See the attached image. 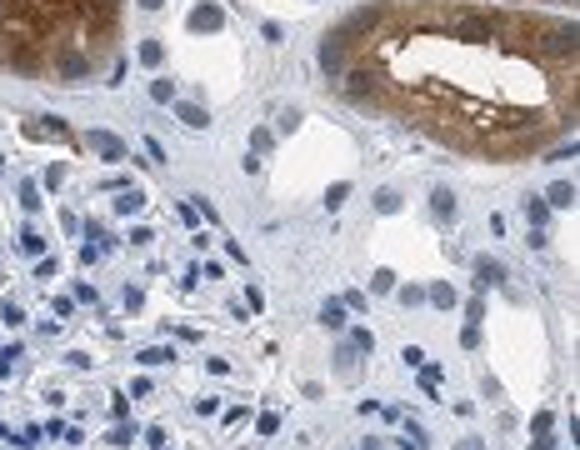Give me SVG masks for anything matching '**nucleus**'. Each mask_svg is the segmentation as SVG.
I'll list each match as a JSON object with an SVG mask.
<instances>
[{"label": "nucleus", "mask_w": 580, "mask_h": 450, "mask_svg": "<svg viewBox=\"0 0 580 450\" xmlns=\"http://www.w3.org/2000/svg\"><path fill=\"white\" fill-rule=\"evenodd\" d=\"M350 345H355V350H365V355H371V350H375V336H371V330H365V325H360V330H355V340H350Z\"/></svg>", "instance_id": "obj_29"}, {"label": "nucleus", "mask_w": 580, "mask_h": 450, "mask_svg": "<svg viewBox=\"0 0 580 450\" xmlns=\"http://www.w3.org/2000/svg\"><path fill=\"white\" fill-rule=\"evenodd\" d=\"M461 345H466V350L480 345V325H466V330H461Z\"/></svg>", "instance_id": "obj_32"}, {"label": "nucleus", "mask_w": 580, "mask_h": 450, "mask_svg": "<svg viewBox=\"0 0 580 450\" xmlns=\"http://www.w3.org/2000/svg\"><path fill=\"white\" fill-rule=\"evenodd\" d=\"M545 216H551V205H545L540 195H530V200H526V220H530V225H545Z\"/></svg>", "instance_id": "obj_15"}, {"label": "nucleus", "mask_w": 580, "mask_h": 450, "mask_svg": "<svg viewBox=\"0 0 580 450\" xmlns=\"http://www.w3.org/2000/svg\"><path fill=\"white\" fill-rule=\"evenodd\" d=\"M105 440H110V445H115V450H131V445H135V440H140V430H135V426H115V430H110V435H105Z\"/></svg>", "instance_id": "obj_12"}, {"label": "nucleus", "mask_w": 580, "mask_h": 450, "mask_svg": "<svg viewBox=\"0 0 580 450\" xmlns=\"http://www.w3.org/2000/svg\"><path fill=\"white\" fill-rule=\"evenodd\" d=\"M135 60H140L145 70H161V60H165V45H161L156 36H150V40H140V45H135Z\"/></svg>", "instance_id": "obj_6"}, {"label": "nucleus", "mask_w": 580, "mask_h": 450, "mask_svg": "<svg viewBox=\"0 0 580 450\" xmlns=\"http://www.w3.org/2000/svg\"><path fill=\"white\" fill-rule=\"evenodd\" d=\"M401 360H406L410 370H420V366H425V350H420V345H406V350H401Z\"/></svg>", "instance_id": "obj_27"}, {"label": "nucleus", "mask_w": 580, "mask_h": 450, "mask_svg": "<svg viewBox=\"0 0 580 450\" xmlns=\"http://www.w3.org/2000/svg\"><path fill=\"white\" fill-rule=\"evenodd\" d=\"M545 205H556V210H570V205H575V186H570V180H556V186L545 190Z\"/></svg>", "instance_id": "obj_9"}, {"label": "nucleus", "mask_w": 580, "mask_h": 450, "mask_svg": "<svg viewBox=\"0 0 580 450\" xmlns=\"http://www.w3.org/2000/svg\"><path fill=\"white\" fill-rule=\"evenodd\" d=\"M180 120H186L191 130H205V126H210V115H205L200 105H180Z\"/></svg>", "instance_id": "obj_14"}, {"label": "nucleus", "mask_w": 580, "mask_h": 450, "mask_svg": "<svg viewBox=\"0 0 580 450\" xmlns=\"http://www.w3.org/2000/svg\"><path fill=\"white\" fill-rule=\"evenodd\" d=\"M165 6V0H140V10H161Z\"/></svg>", "instance_id": "obj_39"}, {"label": "nucleus", "mask_w": 580, "mask_h": 450, "mask_svg": "<svg viewBox=\"0 0 580 450\" xmlns=\"http://www.w3.org/2000/svg\"><path fill=\"white\" fill-rule=\"evenodd\" d=\"M320 80L360 115L480 165H521L575 135L580 25L496 0H360L315 45Z\"/></svg>", "instance_id": "obj_1"}, {"label": "nucleus", "mask_w": 580, "mask_h": 450, "mask_svg": "<svg viewBox=\"0 0 580 450\" xmlns=\"http://www.w3.org/2000/svg\"><path fill=\"white\" fill-rule=\"evenodd\" d=\"M170 360H175L170 345H150V350H140V366H170Z\"/></svg>", "instance_id": "obj_13"}, {"label": "nucleus", "mask_w": 580, "mask_h": 450, "mask_svg": "<svg viewBox=\"0 0 580 450\" xmlns=\"http://www.w3.org/2000/svg\"><path fill=\"white\" fill-rule=\"evenodd\" d=\"M551 426H556V415H551V410H535V420H530V435H551Z\"/></svg>", "instance_id": "obj_22"}, {"label": "nucleus", "mask_w": 580, "mask_h": 450, "mask_svg": "<svg viewBox=\"0 0 580 450\" xmlns=\"http://www.w3.org/2000/svg\"><path fill=\"white\" fill-rule=\"evenodd\" d=\"M341 306H345V310H365V295H360V290H350V295L341 300Z\"/></svg>", "instance_id": "obj_37"}, {"label": "nucleus", "mask_w": 580, "mask_h": 450, "mask_svg": "<svg viewBox=\"0 0 580 450\" xmlns=\"http://www.w3.org/2000/svg\"><path fill=\"white\" fill-rule=\"evenodd\" d=\"M251 150H255V156H260V150H270V130H255V135H251Z\"/></svg>", "instance_id": "obj_35"}, {"label": "nucleus", "mask_w": 580, "mask_h": 450, "mask_svg": "<svg viewBox=\"0 0 580 450\" xmlns=\"http://www.w3.org/2000/svg\"><path fill=\"white\" fill-rule=\"evenodd\" d=\"M221 25H225V10L216 6V0H200V6L191 10V20H186V30H191V36H216Z\"/></svg>", "instance_id": "obj_3"}, {"label": "nucleus", "mask_w": 580, "mask_h": 450, "mask_svg": "<svg viewBox=\"0 0 580 450\" xmlns=\"http://www.w3.org/2000/svg\"><path fill=\"white\" fill-rule=\"evenodd\" d=\"M20 205H25V210H40L45 200H40V190H36V186H20Z\"/></svg>", "instance_id": "obj_25"}, {"label": "nucleus", "mask_w": 580, "mask_h": 450, "mask_svg": "<svg viewBox=\"0 0 580 450\" xmlns=\"http://www.w3.org/2000/svg\"><path fill=\"white\" fill-rule=\"evenodd\" d=\"M20 255H36V260H40V255H45V240H40L36 230H25V235H20Z\"/></svg>", "instance_id": "obj_16"}, {"label": "nucleus", "mask_w": 580, "mask_h": 450, "mask_svg": "<svg viewBox=\"0 0 580 450\" xmlns=\"http://www.w3.org/2000/svg\"><path fill=\"white\" fill-rule=\"evenodd\" d=\"M126 45V0H0V70L75 90L105 80Z\"/></svg>", "instance_id": "obj_2"}, {"label": "nucleus", "mask_w": 580, "mask_h": 450, "mask_svg": "<svg viewBox=\"0 0 580 450\" xmlns=\"http://www.w3.org/2000/svg\"><path fill=\"white\" fill-rule=\"evenodd\" d=\"M395 295H401V306H406V310L425 306V290H420V285H401V290H395Z\"/></svg>", "instance_id": "obj_18"}, {"label": "nucleus", "mask_w": 580, "mask_h": 450, "mask_svg": "<svg viewBox=\"0 0 580 450\" xmlns=\"http://www.w3.org/2000/svg\"><path fill=\"white\" fill-rule=\"evenodd\" d=\"M145 445H156V450H165L170 440H165V430H161V426H150V430H145Z\"/></svg>", "instance_id": "obj_33"}, {"label": "nucleus", "mask_w": 580, "mask_h": 450, "mask_svg": "<svg viewBox=\"0 0 580 450\" xmlns=\"http://www.w3.org/2000/svg\"><path fill=\"white\" fill-rule=\"evenodd\" d=\"M60 180H66V165H50V170H45V186L55 190V186H60Z\"/></svg>", "instance_id": "obj_36"}, {"label": "nucleus", "mask_w": 580, "mask_h": 450, "mask_svg": "<svg viewBox=\"0 0 580 450\" xmlns=\"http://www.w3.org/2000/svg\"><path fill=\"white\" fill-rule=\"evenodd\" d=\"M345 195H350V180H335V186L325 190V205H330V210H341V205H345Z\"/></svg>", "instance_id": "obj_17"}, {"label": "nucleus", "mask_w": 580, "mask_h": 450, "mask_svg": "<svg viewBox=\"0 0 580 450\" xmlns=\"http://www.w3.org/2000/svg\"><path fill=\"white\" fill-rule=\"evenodd\" d=\"M0 320H6V325H20V320H25V310L15 306V300H6V306H0Z\"/></svg>", "instance_id": "obj_26"}, {"label": "nucleus", "mask_w": 580, "mask_h": 450, "mask_svg": "<svg viewBox=\"0 0 580 450\" xmlns=\"http://www.w3.org/2000/svg\"><path fill=\"white\" fill-rule=\"evenodd\" d=\"M425 300H431V306H440V310H455V300H461V295H455L450 280H436L431 290H425Z\"/></svg>", "instance_id": "obj_8"}, {"label": "nucleus", "mask_w": 580, "mask_h": 450, "mask_svg": "<svg viewBox=\"0 0 580 450\" xmlns=\"http://www.w3.org/2000/svg\"><path fill=\"white\" fill-rule=\"evenodd\" d=\"M36 276H40V280L60 276V260H55V255H40V260H36Z\"/></svg>", "instance_id": "obj_24"}, {"label": "nucleus", "mask_w": 580, "mask_h": 450, "mask_svg": "<svg viewBox=\"0 0 580 450\" xmlns=\"http://www.w3.org/2000/svg\"><path fill=\"white\" fill-rule=\"evenodd\" d=\"M85 145H90V150H96V156H101V160H110V165H115V160H126V156H131V145H126V140H120V135H110V130H90V135H85Z\"/></svg>", "instance_id": "obj_4"}, {"label": "nucleus", "mask_w": 580, "mask_h": 450, "mask_svg": "<svg viewBox=\"0 0 580 450\" xmlns=\"http://www.w3.org/2000/svg\"><path fill=\"white\" fill-rule=\"evenodd\" d=\"M170 96H175L170 80H150V100H156V105H170Z\"/></svg>", "instance_id": "obj_19"}, {"label": "nucleus", "mask_w": 580, "mask_h": 450, "mask_svg": "<svg viewBox=\"0 0 580 450\" xmlns=\"http://www.w3.org/2000/svg\"><path fill=\"white\" fill-rule=\"evenodd\" d=\"M431 205H436V220H455V195H450L445 186L431 195Z\"/></svg>", "instance_id": "obj_11"}, {"label": "nucleus", "mask_w": 580, "mask_h": 450, "mask_svg": "<svg viewBox=\"0 0 580 450\" xmlns=\"http://www.w3.org/2000/svg\"><path fill=\"white\" fill-rule=\"evenodd\" d=\"M335 360H341V375L350 380V375H355V345H341V350H335Z\"/></svg>", "instance_id": "obj_21"}, {"label": "nucleus", "mask_w": 580, "mask_h": 450, "mask_svg": "<svg viewBox=\"0 0 580 450\" xmlns=\"http://www.w3.org/2000/svg\"><path fill=\"white\" fill-rule=\"evenodd\" d=\"M530 450H556V440H551V435H535V440H530Z\"/></svg>", "instance_id": "obj_38"}, {"label": "nucleus", "mask_w": 580, "mask_h": 450, "mask_svg": "<svg viewBox=\"0 0 580 450\" xmlns=\"http://www.w3.org/2000/svg\"><path fill=\"white\" fill-rule=\"evenodd\" d=\"M110 415L126 420V415H131V396H115V400H110Z\"/></svg>", "instance_id": "obj_31"}, {"label": "nucleus", "mask_w": 580, "mask_h": 450, "mask_svg": "<svg viewBox=\"0 0 580 450\" xmlns=\"http://www.w3.org/2000/svg\"><path fill=\"white\" fill-rule=\"evenodd\" d=\"M255 430H260V435H276V430H281V415H270V410H265V415L255 420Z\"/></svg>", "instance_id": "obj_28"}, {"label": "nucleus", "mask_w": 580, "mask_h": 450, "mask_svg": "<svg viewBox=\"0 0 580 450\" xmlns=\"http://www.w3.org/2000/svg\"><path fill=\"white\" fill-rule=\"evenodd\" d=\"M496 6H530V0H496ZM545 6H570L575 10V0H545Z\"/></svg>", "instance_id": "obj_34"}, {"label": "nucleus", "mask_w": 580, "mask_h": 450, "mask_svg": "<svg viewBox=\"0 0 580 450\" xmlns=\"http://www.w3.org/2000/svg\"><path fill=\"white\" fill-rule=\"evenodd\" d=\"M20 360V345H10V350H0V375H10V366Z\"/></svg>", "instance_id": "obj_30"}, {"label": "nucleus", "mask_w": 580, "mask_h": 450, "mask_svg": "<svg viewBox=\"0 0 580 450\" xmlns=\"http://www.w3.org/2000/svg\"><path fill=\"white\" fill-rule=\"evenodd\" d=\"M375 210H380V216H395V210H401V195H395V190H380V195H375Z\"/></svg>", "instance_id": "obj_20"}, {"label": "nucleus", "mask_w": 580, "mask_h": 450, "mask_svg": "<svg viewBox=\"0 0 580 450\" xmlns=\"http://www.w3.org/2000/svg\"><path fill=\"white\" fill-rule=\"evenodd\" d=\"M140 210H145V190L126 186V190H120V200H115V216H140Z\"/></svg>", "instance_id": "obj_7"}, {"label": "nucleus", "mask_w": 580, "mask_h": 450, "mask_svg": "<svg viewBox=\"0 0 580 450\" xmlns=\"http://www.w3.org/2000/svg\"><path fill=\"white\" fill-rule=\"evenodd\" d=\"M491 285H505V265L491 260V255H480L475 260V290H491Z\"/></svg>", "instance_id": "obj_5"}, {"label": "nucleus", "mask_w": 580, "mask_h": 450, "mask_svg": "<svg viewBox=\"0 0 580 450\" xmlns=\"http://www.w3.org/2000/svg\"><path fill=\"white\" fill-rule=\"evenodd\" d=\"M320 325L325 330H341L345 325V306H341V300H325V306H320Z\"/></svg>", "instance_id": "obj_10"}, {"label": "nucleus", "mask_w": 580, "mask_h": 450, "mask_svg": "<svg viewBox=\"0 0 580 450\" xmlns=\"http://www.w3.org/2000/svg\"><path fill=\"white\" fill-rule=\"evenodd\" d=\"M371 290H375V295H390V290H395V276H390V270H375V276H371Z\"/></svg>", "instance_id": "obj_23"}, {"label": "nucleus", "mask_w": 580, "mask_h": 450, "mask_svg": "<svg viewBox=\"0 0 580 450\" xmlns=\"http://www.w3.org/2000/svg\"><path fill=\"white\" fill-rule=\"evenodd\" d=\"M461 450H480V445H475V440H466V445H461Z\"/></svg>", "instance_id": "obj_40"}]
</instances>
